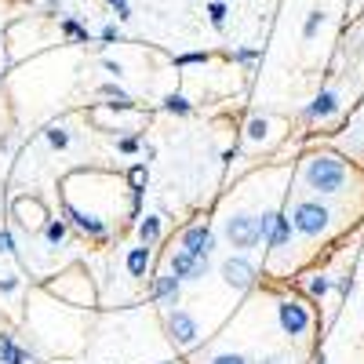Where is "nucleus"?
<instances>
[{
  "mask_svg": "<svg viewBox=\"0 0 364 364\" xmlns=\"http://www.w3.org/2000/svg\"><path fill=\"white\" fill-rule=\"evenodd\" d=\"M197 364H248V357H245V353H233V350H223V353L197 357Z\"/></svg>",
  "mask_w": 364,
  "mask_h": 364,
  "instance_id": "obj_3",
  "label": "nucleus"
},
{
  "mask_svg": "<svg viewBox=\"0 0 364 364\" xmlns=\"http://www.w3.org/2000/svg\"><path fill=\"white\" fill-rule=\"evenodd\" d=\"M109 4L117 8V15H120V18H128V4H124V0H109Z\"/></svg>",
  "mask_w": 364,
  "mask_h": 364,
  "instance_id": "obj_4",
  "label": "nucleus"
},
{
  "mask_svg": "<svg viewBox=\"0 0 364 364\" xmlns=\"http://www.w3.org/2000/svg\"><path fill=\"white\" fill-rule=\"evenodd\" d=\"M255 273H259V266H255L245 252H237V255H230V259L223 262V277H226V284L237 288V291H248V288L255 284Z\"/></svg>",
  "mask_w": 364,
  "mask_h": 364,
  "instance_id": "obj_1",
  "label": "nucleus"
},
{
  "mask_svg": "<svg viewBox=\"0 0 364 364\" xmlns=\"http://www.w3.org/2000/svg\"><path fill=\"white\" fill-rule=\"evenodd\" d=\"M168 331H171V343H178V346H193L197 336H200L197 321H193L186 310H175V314L168 317Z\"/></svg>",
  "mask_w": 364,
  "mask_h": 364,
  "instance_id": "obj_2",
  "label": "nucleus"
}]
</instances>
